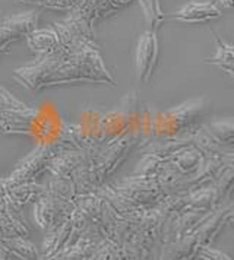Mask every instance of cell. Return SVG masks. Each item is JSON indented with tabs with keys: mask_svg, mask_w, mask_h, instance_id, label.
Returning <instances> with one entry per match:
<instances>
[{
	"mask_svg": "<svg viewBox=\"0 0 234 260\" xmlns=\"http://www.w3.org/2000/svg\"><path fill=\"white\" fill-rule=\"evenodd\" d=\"M158 59V40L155 31H145L140 34L135 48V66L138 79L148 82L151 79Z\"/></svg>",
	"mask_w": 234,
	"mask_h": 260,
	"instance_id": "6da1fadb",
	"label": "cell"
},
{
	"mask_svg": "<svg viewBox=\"0 0 234 260\" xmlns=\"http://www.w3.org/2000/svg\"><path fill=\"white\" fill-rule=\"evenodd\" d=\"M222 15L221 8L214 2H190L170 15L171 19L186 24H203Z\"/></svg>",
	"mask_w": 234,
	"mask_h": 260,
	"instance_id": "7a4b0ae2",
	"label": "cell"
},
{
	"mask_svg": "<svg viewBox=\"0 0 234 260\" xmlns=\"http://www.w3.org/2000/svg\"><path fill=\"white\" fill-rule=\"evenodd\" d=\"M215 41L218 44L217 54L212 59L207 60V61L212 63V64H217L220 69H222V72L233 76V47L230 44L222 43L220 38H215Z\"/></svg>",
	"mask_w": 234,
	"mask_h": 260,
	"instance_id": "3957f363",
	"label": "cell"
},
{
	"mask_svg": "<svg viewBox=\"0 0 234 260\" xmlns=\"http://www.w3.org/2000/svg\"><path fill=\"white\" fill-rule=\"evenodd\" d=\"M139 5L147 24L151 25L152 31H157V28L163 24L164 21V13L160 0H139Z\"/></svg>",
	"mask_w": 234,
	"mask_h": 260,
	"instance_id": "277c9868",
	"label": "cell"
},
{
	"mask_svg": "<svg viewBox=\"0 0 234 260\" xmlns=\"http://www.w3.org/2000/svg\"><path fill=\"white\" fill-rule=\"evenodd\" d=\"M86 0H21V3H34L38 6H47V8H56V9H70L75 6H79Z\"/></svg>",
	"mask_w": 234,
	"mask_h": 260,
	"instance_id": "5b68a950",
	"label": "cell"
},
{
	"mask_svg": "<svg viewBox=\"0 0 234 260\" xmlns=\"http://www.w3.org/2000/svg\"><path fill=\"white\" fill-rule=\"evenodd\" d=\"M129 2H130V0H107V3H108V6L111 8V11H113V9H117V8L125 6Z\"/></svg>",
	"mask_w": 234,
	"mask_h": 260,
	"instance_id": "8992f818",
	"label": "cell"
},
{
	"mask_svg": "<svg viewBox=\"0 0 234 260\" xmlns=\"http://www.w3.org/2000/svg\"><path fill=\"white\" fill-rule=\"evenodd\" d=\"M220 5L222 8H231L233 6V0H220Z\"/></svg>",
	"mask_w": 234,
	"mask_h": 260,
	"instance_id": "52a82bcc",
	"label": "cell"
}]
</instances>
